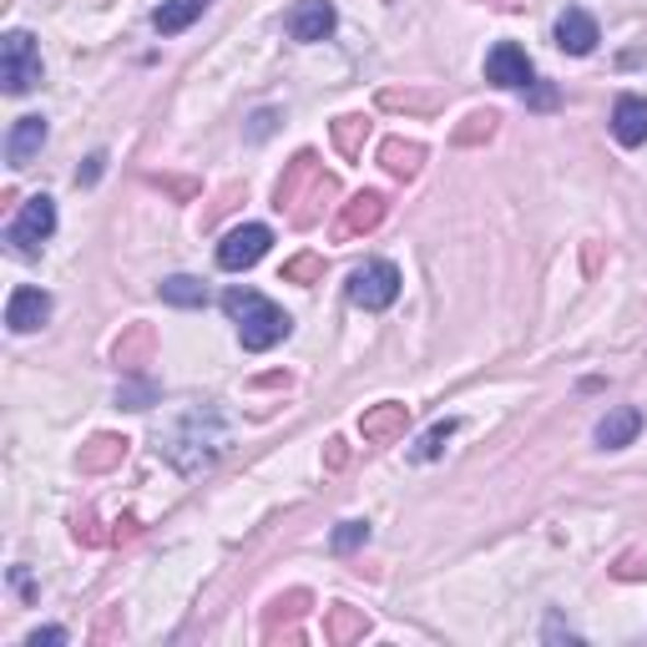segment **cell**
Here are the masks:
<instances>
[{
    "mask_svg": "<svg viewBox=\"0 0 647 647\" xmlns=\"http://www.w3.org/2000/svg\"><path fill=\"white\" fill-rule=\"evenodd\" d=\"M228 425H223V415L218 409H193L177 430H172V440H167V461L183 471V476H198V471H208L218 455L228 450Z\"/></svg>",
    "mask_w": 647,
    "mask_h": 647,
    "instance_id": "cell-1",
    "label": "cell"
},
{
    "mask_svg": "<svg viewBox=\"0 0 647 647\" xmlns=\"http://www.w3.org/2000/svg\"><path fill=\"white\" fill-rule=\"evenodd\" d=\"M223 309H228V319L239 324L243 349H253V355L274 349V344L289 339V330H293V319L284 314L278 304H268L264 293H253V289H228L223 293Z\"/></svg>",
    "mask_w": 647,
    "mask_h": 647,
    "instance_id": "cell-2",
    "label": "cell"
},
{
    "mask_svg": "<svg viewBox=\"0 0 647 647\" xmlns=\"http://www.w3.org/2000/svg\"><path fill=\"white\" fill-rule=\"evenodd\" d=\"M46 67H41V51H36V36L31 31H11L0 41V86L5 96H26L41 86Z\"/></svg>",
    "mask_w": 647,
    "mask_h": 647,
    "instance_id": "cell-3",
    "label": "cell"
},
{
    "mask_svg": "<svg viewBox=\"0 0 647 647\" xmlns=\"http://www.w3.org/2000/svg\"><path fill=\"white\" fill-rule=\"evenodd\" d=\"M400 299V268L390 258H374V264H359L349 274V304L359 309H390Z\"/></svg>",
    "mask_w": 647,
    "mask_h": 647,
    "instance_id": "cell-4",
    "label": "cell"
},
{
    "mask_svg": "<svg viewBox=\"0 0 647 647\" xmlns=\"http://www.w3.org/2000/svg\"><path fill=\"white\" fill-rule=\"evenodd\" d=\"M56 233V203L46 198V193H36V198L21 203V212H15L11 233H5V243H11L21 258H36V249Z\"/></svg>",
    "mask_w": 647,
    "mask_h": 647,
    "instance_id": "cell-5",
    "label": "cell"
},
{
    "mask_svg": "<svg viewBox=\"0 0 647 647\" xmlns=\"http://www.w3.org/2000/svg\"><path fill=\"white\" fill-rule=\"evenodd\" d=\"M268 243H274V233H268L264 223L233 228V233L218 243V268H228V274H243V268H253L258 258H264Z\"/></svg>",
    "mask_w": 647,
    "mask_h": 647,
    "instance_id": "cell-6",
    "label": "cell"
},
{
    "mask_svg": "<svg viewBox=\"0 0 647 647\" xmlns=\"http://www.w3.org/2000/svg\"><path fill=\"white\" fill-rule=\"evenodd\" d=\"M334 26H339V11H334V0H299L289 11V36L304 41V46H314V41L334 36Z\"/></svg>",
    "mask_w": 647,
    "mask_h": 647,
    "instance_id": "cell-7",
    "label": "cell"
},
{
    "mask_svg": "<svg viewBox=\"0 0 647 647\" xmlns=\"http://www.w3.org/2000/svg\"><path fill=\"white\" fill-rule=\"evenodd\" d=\"M486 81H496V86H506V92H527V86H531L527 51H521L516 41H501V46L486 56Z\"/></svg>",
    "mask_w": 647,
    "mask_h": 647,
    "instance_id": "cell-8",
    "label": "cell"
},
{
    "mask_svg": "<svg viewBox=\"0 0 647 647\" xmlns=\"http://www.w3.org/2000/svg\"><path fill=\"white\" fill-rule=\"evenodd\" d=\"M597 41H602V31H597V21L581 5H567V11L556 15V46L567 56H592Z\"/></svg>",
    "mask_w": 647,
    "mask_h": 647,
    "instance_id": "cell-9",
    "label": "cell"
},
{
    "mask_svg": "<svg viewBox=\"0 0 647 647\" xmlns=\"http://www.w3.org/2000/svg\"><path fill=\"white\" fill-rule=\"evenodd\" d=\"M384 212H390V203H384L380 193H355V198L344 203L339 228H334V239H355V233H374V228L384 223Z\"/></svg>",
    "mask_w": 647,
    "mask_h": 647,
    "instance_id": "cell-10",
    "label": "cell"
},
{
    "mask_svg": "<svg viewBox=\"0 0 647 647\" xmlns=\"http://www.w3.org/2000/svg\"><path fill=\"white\" fill-rule=\"evenodd\" d=\"M46 319H51V293L46 289H15L11 293V304H5L11 334H36Z\"/></svg>",
    "mask_w": 647,
    "mask_h": 647,
    "instance_id": "cell-11",
    "label": "cell"
},
{
    "mask_svg": "<svg viewBox=\"0 0 647 647\" xmlns=\"http://www.w3.org/2000/svg\"><path fill=\"white\" fill-rule=\"evenodd\" d=\"M405 425H409V409L395 405V400H384V405L359 415V436L370 440V446H390V440L405 436Z\"/></svg>",
    "mask_w": 647,
    "mask_h": 647,
    "instance_id": "cell-12",
    "label": "cell"
},
{
    "mask_svg": "<svg viewBox=\"0 0 647 647\" xmlns=\"http://www.w3.org/2000/svg\"><path fill=\"white\" fill-rule=\"evenodd\" d=\"M41 147H46V117H21L5 137V162L11 167H31L41 158Z\"/></svg>",
    "mask_w": 647,
    "mask_h": 647,
    "instance_id": "cell-13",
    "label": "cell"
},
{
    "mask_svg": "<svg viewBox=\"0 0 647 647\" xmlns=\"http://www.w3.org/2000/svg\"><path fill=\"white\" fill-rule=\"evenodd\" d=\"M612 137L622 147L647 142V96H617V106H612Z\"/></svg>",
    "mask_w": 647,
    "mask_h": 647,
    "instance_id": "cell-14",
    "label": "cell"
},
{
    "mask_svg": "<svg viewBox=\"0 0 647 647\" xmlns=\"http://www.w3.org/2000/svg\"><path fill=\"white\" fill-rule=\"evenodd\" d=\"M637 430H643V409L637 405H617L602 415V425H597V446L602 450H622V446H633Z\"/></svg>",
    "mask_w": 647,
    "mask_h": 647,
    "instance_id": "cell-15",
    "label": "cell"
},
{
    "mask_svg": "<svg viewBox=\"0 0 647 647\" xmlns=\"http://www.w3.org/2000/svg\"><path fill=\"white\" fill-rule=\"evenodd\" d=\"M208 5L212 0H162L158 11H152V26H158V36H177V31L193 26Z\"/></svg>",
    "mask_w": 647,
    "mask_h": 647,
    "instance_id": "cell-16",
    "label": "cell"
},
{
    "mask_svg": "<svg viewBox=\"0 0 647 647\" xmlns=\"http://www.w3.org/2000/svg\"><path fill=\"white\" fill-rule=\"evenodd\" d=\"M122 455H127V440H122V436H92L86 446H81L77 465L86 471V476H96V471H112V465H122Z\"/></svg>",
    "mask_w": 647,
    "mask_h": 647,
    "instance_id": "cell-17",
    "label": "cell"
},
{
    "mask_svg": "<svg viewBox=\"0 0 647 647\" xmlns=\"http://www.w3.org/2000/svg\"><path fill=\"white\" fill-rule=\"evenodd\" d=\"M314 152H299V158H293L289 162V172H284V177H278V187H274V208L278 212H284V208H293V203H299V187H304V183H314Z\"/></svg>",
    "mask_w": 647,
    "mask_h": 647,
    "instance_id": "cell-18",
    "label": "cell"
},
{
    "mask_svg": "<svg viewBox=\"0 0 647 647\" xmlns=\"http://www.w3.org/2000/svg\"><path fill=\"white\" fill-rule=\"evenodd\" d=\"M152 344H158V339H152V324H132V330L117 339V349H112V355H117V365L127 374H137L147 359H152Z\"/></svg>",
    "mask_w": 647,
    "mask_h": 647,
    "instance_id": "cell-19",
    "label": "cell"
},
{
    "mask_svg": "<svg viewBox=\"0 0 647 647\" xmlns=\"http://www.w3.org/2000/svg\"><path fill=\"white\" fill-rule=\"evenodd\" d=\"M380 162H384V172H395V177H415L425 162V147L405 142V137H390V142L380 147Z\"/></svg>",
    "mask_w": 647,
    "mask_h": 647,
    "instance_id": "cell-20",
    "label": "cell"
},
{
    "mask_svg": "<svg viewBox=\"0 0 647 647\" xmlns=\"http://www.w3.org/2000/svg\"><path fill=\"white\" fill-rule=\"evenodd\" d=\"M370 633V617L365 612H355V608H330V617H324V637L330 643H355V637H365Z\"/></svg>",
    "mask_w": 647,
    "mask_h": 647,
    "instance_id": "cell-21",
    "label": "cell"
},
{
    "mask_svg": "<svg viewBox=\"0 0 647 647\" xmlns=\"http://www.w3.org/2000/svg\"><path fill=\"white\" fill-rule=\"evenodd\" d=\"M158 293H162V304H177V309H203L208 304V289H203L198 278H187V274L167 278Z\"/></svg>",
    "mask_w": 647,
    "mask_h": 647,
    "instance_id": "cell-22",
    "label": "cell"
},
{
    "mask_svg": "<svg viewBox=\"0 0 647 647\" xmlns=\"http://www.w3.org/2000/svg\"><path fill=\"white\" fill-rule=\"evenodd\" d=\"M365 137H370V122H365V117H339V122H334V147H339L344 158H359Z\"/></svg>",
    "mask_w": 647,
    "mask_h": 647,
    "instance_id": "cell-23",
    "label": "cell"
},
{
    "mask_svg": "<svg viewBox=\"0 0 647 647\" xmlns=\"http://www.w3.org/2000/svg\"><path fill=\"white\" fill-rule=\"evenodd\" d=\"M496 112H471V117H465V127L461 132H455V147H471V142H490V137H496Z\"/></svg>",
    "mask_w": 647,
    "mask_h": 647,
    "instance_id": "cell-24",
    "label": "cell"
},
{
    "mask_svg": "<svg viewBox=\"0 0 647 647\" xmlns=\"http://www.w3.org/2000/svg\"><path fill=\"white\" fill-rule=\"evenodd\" d=\"M455 430H461V425H455V420H440V425H430V430H425V436H420V446L409 450V455H415V461H436V455H440V450H446V440L455 436Z\"/></svg>",
    "mask_w": 647,
    "mask_h": 647,
    "instance_id": "cell-25",
    "label": "cell"
},
{
    "mask_svg": "<svg viewBox=\"0 0 647 647\" xmlns=\"http://www.w3.org/2000/svg\"><path fill=\"white\" fill-rule=\"evenodd\" d=\"M152 400H158V384L137 380V374H132V380H127V384L117 390V405H122V409H147Z\"/></svg>",
    "mask_w": 647,
    "mask_h": 647,
    "instance_id": "cell-26",
    "label": "cell"
},
{
    "mask_svg": "<svg viewBox=\"0 0 647 647\" xmlns=\"http://www.w3.org/2000/svg\"><path fill=\"white\" fill-rule=\"evenodd\" d=\"M370 542V527L365 521H344L339 531H334V552H355V546Z\"/></svg>",
    "mask_w": 647,
    "mask_h": 647,
    "instance_id": "cell-27",
    "label": "cell"
},
{
    "mask_svg": "<svg viewBox=\"0 0 647 647\" xmlns=\"http://www.w3.org/2000/svg\"><path fill=\"white\" fill-rule=\"evenodd\" d=\"M324 274V258L319 253H299L289 268H284V278H299V284H309V278H319Z\"/></svg>",
    "mask_w": 647,
    "mask_h": 647,
    "instance_id": "cell-28",
    "label": "cell"
},
{
    "mask_svg": "<svg viewBox=\"0 0 647 647\" xmlns=\"http://www.w3.org/2000/svg\"><path fill=\"white\" fill-rule=\"evenodd\" d=\"M380 106H436V92H384Z\"/></svg>",
    "mask_w": 647,
    "mask_h": 647,
    "instance_id": "cell-29",
    "label": "cell"
},
{
    "mask_svg": "<svg viewBox=\"0 0 647 647\" xmlns=\"http://www.w3.org/2000/svg\"><path fill=\"white\" fill-rule=\"evenodd\" d=\"M67 643V633H61V627H36V633L26 637V647H61Z\"/></svg>",
    "mask_w": 647,
    "mask_h": 647,
    "instance_id": "cell-30",
    "label": "cell"
},
{
    "mask_svg": "<svg viewBox=\"0 0 647 647\" xmlns=\"http://www.w3.org/2000/svg\"><path fill=\"white\" fill-rule=\"evenodd\" d=\"M102 167H106V158H102V152H92V158H86V167L77 172V187H92L96 177H102Z\"/></svg>",
    "mask_w": 647,
    "mask_h": 647,
    "instance_id": "cell-31",
    "label": "cell"
},
{
    "mask_svg": "<svg viewBox=\"0 0 647 647\" xmlns=\"http://www.w3.org/2000/svg\"><path fill=\"white\" fill-rule=\"evenodd\" d=\"M274 122H278L274 112H258V117H253V127H249V137H253V142H264V137L274 132Z\"/></svg>",
    "mask_w": 647,
    "mask_h": 647,
    "instance_id": "cell-32",
    "label": "cell"
},
{
    "mask_svg": "<svg viewBox=\"0 0 647 647\" xmlns=\"http://www.w3.org/2000/svg\"><path fill=\"white\" fill-rule=\"evenodd\" d=\"M344 455H349V450H344V440H330V465H334V471L344 465Z\"/></svg>",
    "mask_w": 647,
    "mask_h": 647,
    "instance_id": "cell-33",
    "label": "cell"
},
{
    "mask_svg": "<svg viewBox=\"0 0 647 647\" xmlns=\"http://www.w3.org/2000/svg\"><path fill=\"white\" fill-rule=\"evenodd\" d=\"M496 5H506V11H516V5H521V0H496Z\"/></svg>",
    "mask_w": 647,
    "mask_h": 647,
    "instance_id": "cell-34",
    "label": "cell"
}]
</instances>
